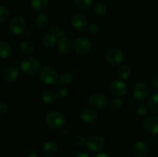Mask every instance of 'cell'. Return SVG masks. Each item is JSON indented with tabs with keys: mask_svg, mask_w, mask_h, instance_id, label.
<instances>
[{
	"mask_svg": "<svg viewBox=\"0 0 158 157\" xmlns=\"http://www.w3.org/2000/svg\"><path fill=\"white\" fill-rule=\"evenodd\" d=\"M66 117L60 111H51L46 116V123L50 129L58 130L64 127L66 125Z\"/></svg>",
	"mask_w": 158,
	"mask_h": 157,
	"instance_id": "obj_1",
	"label": "cell"
},
{
	"mask_svg": "<svg viewBox=\"0 0 158 157\" xmlns=\"http://www.w3.org/2000/svg\"><path fill=\"white\" fill-rule=\"evenodd\" d=\"M40 78L43 83L46 85H54L59 79L56 69L51 66H45L40 69Z\"/></svg>",
	"mask_w": 158,
	"mask_h": 157,
	"instance_id": "obj_2",
	"label": "cell"
},
{
	"mask_svg": "<svg viewBox=\"0 0 158 157\" xmlns=\"http://www.w3.org/2000/svg\"><path fill=\"white\" fill-rule=\"evenodd\" d=\"M20 69L24 74L33 75L40 71V62L33 57L24 58L20 63Z\"/></svg>",
	"mask_w": 158,
	"mask_h": 157,
	"instance_id": "obj_3",
	"label": "cell"
},
{
	"mask_svg": "<svg viewBox=\"0 0 158 157\" xmlns=\"http://www.w3.org/2000/svg\"><path fill=\"white\" fill-rule=\"evenodd\" d=\"M124 53L118 48H110L106 51L105 58L109 64L117 66L121 64L124 60Z\"/></svg>",
	"mask_w": 158,
	"mask_h": 157,
	"instance_id": "obj_4",
	"label": "cell"
},
{
	"mask_svg": "<svg viewBox=\"0 0 158 157\" xmlns=\"http://www.w3.org/2000/svg\"><path fill=\"white\" fill-rule=\"evenodd\" d=\"M26 21L22 15H16L11 19L9 24V29L12 34L15 35H21L25 31Z\"/></svg>",
	"mask_w": 158,
	"mask_h": 157,
	"instance_id": "obj_5",
	"label": "cell"
},
{
	"mask_svg": "<svg viewBox=\"0 0 158 157\" xmlns=\"http://www.w3.org/2000/svg\"><path fill=\"white\" fill-rule=\"evenodd\" d=\"M89 103L94 109L102 110L107 106L108 100L106 95L103 93L95 92L89 96Z\"/></svg>",
	"mask_w": 158,
	"mask_h": 157,
	"instance_id": "obj_6",
	"label": "cell"
},
{
	"mask_svg": "<svg viewBox=\"0 0 158 157\" xmlns=\"http://www.w3.org/2000/svg\"><path fill=\"white\" fill-rule=\"evenodd\" d=\"M74 49L79 55H87L92 49V42L89 38L85 37L79 38L74 43Z\"/></svg>",
	"mask_w": 158,
	"mask_h": 157,
	"instance_id": "obj_7",
	"label": "cell"
},
{
	"mask_svg": "<svg viewBox=\"0 0 158 157\" xmlns=\"http://www.w3.org/2000/svg\"><path fill=\"white\" fill-rule=\"evenodd\" d=\"M86 146L92 152H100L106 146V141L99 135H92L86 140Z\"/></svg>",
	"mask_w": 158,
	"mask_h": 157,
	"instance_id": "obj_8",
	"label": "cell"
},
{
	"mask_svg": "<svg viewBox=\"0 0 158 157\" xmlns=\"http://www.w3.org/2000/svg\"><path fill=\"white\" fill-rule=\"evenodd\" d=\"M71 26L77 32H84L88 26L87 18L83 14H76L71 18Z\"/></svg>",
	"mask_w": 158,
	"mask_h": 157,
	"instance_id": "obj_9",
	"label": "cell"
},
{
	"mask_svg": "<svg viewBox=\"0 0 158 157\" xmlns=\"http://www.w3.org/2000/svg\"><path fill=\"white\" fill-rule=\"evenodd\" d=\"M145 130L152 135H158V116L149 115L143 122Z\"/></svg>",
	"mask_w": 158,
	"mask_h": 157,
	"instance_id": "obj_10",
	"label": "cell"
},
{
	"mask_svg": "<svg viewBox=\"0 0 158 157\" xmlns=\"http://www.w3.org/2000/svg\"><path fill=\"white\" fill-rule=\"evenodd\" d=\"M150 89L149 87L144 83H138L134 86V89H133V93L134 96L137 100L143 101L145 100L149 95Z\"/></svg>",
	"mask_w": 158,
	"mask_h": 157,
	"instance_id": "obj_11",
	"label": "cell"
},
{
	"mask_svg": "<svg viewBox=\"0 0 158 157\" xmlns=\"http://www.w3.org/2000/svg\"><path fill=\"white\" fill-rule=\"evenodd\" d=\"M59 52L63 55H69L73 49V41L67 36H62L57 44Z\"/></svg>",
	"mask_w": 158,
	"mask_h": 157,
	"instance_id": "obj_12",
	"label": "cell"
},
{
	"mask_svg": "<svg viewBox=\"0 0 158 157\" xmlns=\"http://www.w3.org/2000/svg\"><path fill=\"white\" fill-rule=\"evenodd\" d=\"M111 93L115 96H123L127 92V86L122 80H114L110 86Z\"/></svg>",
	"mask_w": 158,
	"mask_h": 157,
	"instance_id": "obj_13",
	"label": "cell"
},
{
	"mask_svg": "<svg viewBox=\"0 0 158 157\" xmlns=\"http://www.w3.org/2000/svg\"><path fill=\"white\" fill-rule=\"evenodd\" d=\"M133 153L137 157H145L148 153L149 147L147 143L143 140H138L135 142L132 147Z\"/></svg>",
	"mask_w": 158,
	"mask_h": 157,
	"instance_id": "obj_14",
	"label": "cell"
},
{
	"mask_svg": "<svg viewBox=\"0 0 158 157\" xmlns=\"http://www.w3.org/2000/svg\"><path fill=\"white\" fill-rule=\"evenodd\" d=\"M19 75V69L15 66H11L6 69L3 73V78L6 82H13L18 78Z\"/></svg>",
	"mask_w": 158,
	"mask_h": 157,
	"instance_id": "obj_15",
	"label": "cell"
},
{
	"mask_svg": "<svg viewBox=\"0 0 158 157\" xmlns=\"http://www.w3.org/2000/svg\"><path fill=\"white\" fill-rule=\"evenodd\" d=\"M81 118L84 123L90 124L94 123L97 119V113L94 109H86L82 112Z\"/></svg>",
	"mask_w": 158,
	"mask_h": 157,
	"instance_id": "obj_16",
	"label": "cell"
},
{
	"mask_svg": "<svg viewBox=\"0 0 158 157\" xmlns=\"http://www.w3.org/2000/svg\"><path fill=\"white\" fill-rule=\"evenodd\" d=\"M12 47L6 41H0V58H7L12 54Z\"/></svg>",
	"mask_w": 158,
	"mask_h": 157,
	"instance_id": "obj_17",
	"label": "cell"
},
{
	"mask_svg": "<svg viewBox=\"0 0 158 157\" xmlns=\"http://www.w3.org/2000/svg\"><path fill=\"white\" fill-rule=\"evenodd\" d=\"M19 49L23 53L26 55H30L34 52L35 49V46L32 42L29 40H23L19 43Z\"/></svg>",
	"mask_w": 158,
	"mask_h": 157,
	"instance_id": "obj_18",
	"label": "cell"
},
{
	"mask_svg": "<svg viewBox=\"0 0 158 157\" xmlns=\"http://www.w3.org/2000/svg\"><path fill=\"white\" fill-rule=\"evenodd\" d=\"M42 42H43V46L47 48H52L53 47L57 42V36L56 34L53 33H48L45 35L43 37L42 39Z\"/></svg>",
	"mask_w": 158,
	"mask_h": 157,
	"instance_id": "obj_19",
	"label": "cell"
},
{
	"mask_svg": "<svg viewBox=\"0 0 158 157\" xmlns=\"http://www.w3.org/2000/svg\"><path fill=\"white\" fill-rule=\"evenodd\" d=\"M35 23L37 28L40 29H44L49 25V19L46 14L40 13L35 18Z\"/></svg>",
	"mask_w": 158,
	"mask_h": 157,
	"instance_id": "obj_20",
	"label": "cell"
},
{
	"mask_svg": "<svg viewBox=\"0 0 158 157\" xmlns=\"http://www.w3.org/2000/svg\"><path fill=\"white\" fill-rule=\"evenodd\" d=\"M148 108L153 113L158 115V92L152 94L149 98Z\"/></svg>",
	"mask_w": 158,
	"mask_h": 157,
	"instance_id": "obj_21",
	"label": "cell"
},
{
	"mask_svg": "<svg viewBox=\"0 0 158 157\" xmlns=\"http://www.w3.org/2000/svg\"><path fill=\"white\" fill-rule=\"evenodd\" d=\"M43 150L46 155H53L58 150V146L52 141H48L43 146Z\"/></svg>",
	"mask_w": 158,
	"mask_h": 157,
	"instance_id": "obj_22",
	"label": "cell"
},
{
	"mask_svg": "<svg viewBox=\"0 0 158 157\" xmlns=\"http://www.w3.org/2000/svg\"><path fill=\"white\" fill-rule=\"evenodd\" d=\"M49 0H31L32 9L38 12H42L48 6Z\"/></svg>",
	"mask_w": 158,
	"mask_h": 157,
	"instance_id": "obj_23",
	"label": "cell"
},
{
	"mask_svg": "<svg viewBox=\"0 0 158 157\" xmlns=\"http://www.w3.org/2000/svg\"><path fill=\"white\" fill-rule=\"evenodd\" d=\"M117 74L118 76L120 77L121 79L127 80L130 78L131 75V69L127 65H121L120 67L117 69Z\"/></svg>",
	"mask_w": 158,
	"mask_h": 157,
	"instance_id": "obj_24",
	"label": "cell"
},
{
	"mask_svg": "<svg viewBox=\"0 0 158 157\" xmlns=\"http://www.w3.org/2000/svg\"><path fill=\"white\" fill-rule=\"evenodd\" d=\"M93 12L97 16L102 17L107 12V7L102 2H97L93 6Z\"/></svg>",
	"mask_w": 158,
	"mask_h": 157,
	"instance_id": "obj_25",
	"label": "cell"
},
{
	"mask_svg": "<svg viewBox=\"0 0 158 157\" xmlns=\"http://www.w3.org/2000/svg\"><path fill=\"white\" fill-rule=\"evenodd\" d=\"M56 95L52 91L46 90L42 94V100L46 104H52L56 100Z\"/></svg>",
	"mask_w": 158,
	"mask_h": 157,
	"instance_id": "obj_26",
	"label": "cell"
},
{
	"mask_svg": "<svg viewBox=\"0 0 158 157\" xmlns=\"http://www.w3.org/2000/svg\"><path fill=\"white\" fill-rule=\"evenodd\" d=\"M148 109L149 108L143 103H138L134 106V112L140 117L146 116L148 113Z\"/></svg>",
	"mask_w": 158,
	"mask_h": 157,
	"instance_id": "obj_27",
	"label": "cell"
},
{
	"mask_svg": "<svg viewBox=\"0 0 158 157\" xmlns=\"http://www.w3.org/2000/svg\"><path fill=\"white\" fill-rule=\"evenodd\" d=\"M59 81L63 86H69L73 81V75L69 72H63L59 77Z\"/></svg>",
	"mask_w": 158,
	"mask_h": 157,
	"instance_id": "obj_28",
	"label": "cell"
},
{
	"mask_svg": "<svg viewBox=\"0 0 158 157\" xmlns=\"http://www.w3.org/2000/svg\"><path fill=\"white\" fill-rule=\"evenodd\" d=\"M76 6L83 10L89 9L92 7L94 0H74Z\"/></svg>",
	"mask_w": 158,
	"mask_h": 157,
	"instance_id": "obj_29",
	"label": "cell"
},
{
	"mask_svg": "<svg viewBox=\"0 0 158 157\" xmlns=\"http://www.w3.org/2000/svg\"><path fill=\"white\" fill-rule=\"evenodd\" d=\"M109 106L111 109L113 110H120L123 106V101L120 98H114L110 100L109 103Z\"/></svg>",
	"mask_w": 158,
	"mask_h": 157,
	"instance_id": "obj_30",
	"label": "cell"
},
{
	"mask_svg": "<svg viewBox=\"0 0 158 157\" xmlns=\"http://www.w3.org/2000/svg\"><path fill=\"white\" fill-rule=\"evenodd\" d=\"M9 11L5 6L0 5V22H4L9 18Z\"/></svg>",
	"mask_w": 158,
	"mask_h": 157,
	"instance_id": "obj_31",
	"label": "cell"
},
{
	"mask_svg": "<svg viewBox=\"0 0 158 157\" xmlns=\"http://www.w3.org/2000/svg\"><path fill=\"white\" fill-rule=\"evenodd\" d=\"M73 142L74 144L77 146H84L86 143V139L84 138V136H83L82 135H79V134H77V135H76L75 136L73 137Z\"/></svg>",
	"mask_w": 158,
	"mask_h": 157,
	"instance_id": "obj_32",
	"label": "cell"
},
{
	"mask_svg": "<svg viewBox=\"0 0 158 157\" xmlns=\"http://www.w3.org/2000/svg\"><path fill=\"white\" fill-rule=\"evenodd\" d=\"M88 32L91 35H96L100 32V27H99L98 25L95 24V23H92V24L88 26Z\"/></svg>",
	"mask_w": 158,
	"mask_h": 157,
	"instance_id": "obj_33",
	"label": "cell"
},
{
	"mask_svg": "<svg viewBox=\"0 0 158 157\" xmlns=\"http://www.w3.org/2000/svg\"><path fill=\"white\" fill-rule=\"evenodd\" d=\"M56 98L58 99H63L66 98L68 95V91L67 89H65V88H60V89L57 90L56 93Z\"/></svg>",
	"mask_w": 158,
	"mask_h": 157,
	"instance_id": "obj_34",
	"label": "cell"
},
{
	"mask_svg": "<svg viewBox=\"0 0 158 157\" xmlns=\"http://www.w3.org/2000/svg\"><path fill=\"white\" fill-rule=\"evenodd\" d=\"M49 29H50V31L53 34L58 33L60 31V28L57 23H52V24L50 25V26H49Z\"/></svg>",
	"mask_w": 158,
	"mask_h": 157,
	"instance_id": "obj_35",
	"label": "cell"
},
{
	"mask_svg": "<svg viewBox=\"0 0 158 157\" xmlns=\"http://www.w3.org/2000/svg\"><path fill=\"white\" fill-rule=\"evenodd\" d=\"M9 111V106L6 103H0V113L5 114Z\"/></svg>",
	"mask_w": 158,
	"mask_h": 157,
	"instance_id": "obj_36",
	"label": "cell"
},
{
	"mask_svg": "<svg viewBox=\"0 0 158 157\" xmlns=\"http://www.w3.org/2000/svg\"><path fill=\"white\" fill-rule=\"evenodd\" d=\"M152 83H153V86H154V88L158 89V75H155V76L153 78Z\"/></svg>",
	"mask_w": 158,
	"mask_h": 157,
	"instance_id": "obj_37",
	"label": "cell"
},
{
	"mask_svg": "<svg viewBox=\"0 0 158 157\" xmlns=\"http://www.w3.org/2000/svg\"><path fill=\"white\" fill-rule=\"evenodd\" d=\"M74 157H90V156H89V155H88L87 153H85V152H78V153H77V155H76Z\"/></svg>",
	"mask_w": 158,
	"mask_h": 157,
	"instance_id": "obj_38",
	"label": "cell"
},
{
	"mask_svg": "<svg viewBox=\"0 0 158 157\" xmlns=\"http://www.w3.org/2000/svg\"><path fill=\"white\" fill-rule=\"evenodd\" d=\"M32 35V33L31 31H29V30H26V31H24V36L26 37V38H31Z\"/></svg>",
	"mask_w": 158,
	"mask_h": 157,
	"instance_id": "obj_39",
	"label": "cell"
},
{
	"mask_svg": "<svg viewBox=\"0 0 158 157\" xmlns=\"http://www.w3.org/2000/svg\"><path fill=\"white\" fill-rule=\"evenodd\" d=\"M60 135L63 137H66L68 135V131L66 129H61V132H60Z\"/></svg>",
	"mask_w": 158,
	"mask_h": 157,
	"instance_id": "obj_40",
	"label": "cell"
},
{
	"mask_svg": "<svg viewBox=\"0 0 158 157\" xmlns=\"http://www.w3.org/2000/svg\"><path fill=\"white\" fill-rule=\"evenodd\" d=\"M96 157H111V156L109 155V154L106 153V152H101V153H99Z\"/></svg>",
	"mask_w": 158,
	"mask_h": 157,
	"instance_id": "obj_41",
	"label": "cell"
},
{
	"mask_svg": "<svg viewBox=\"0 0 158 157\" xmlns=\"http://www.w3.org/2000/svg\"><path fill=\"white\" fill-rule=\"evenodd\" d=\"M26 157H39V156L36 153H34V152H32V153L29 154V155H28Z\"/></svg>",
	"mask_w": 158,
	"mask_h": 157,
	"instance_id": "obj_42",
	"label": "cell"
},
{
	"mask_svg": "<svg viewBox=\"0 0 158 157\" xmlns=\"http://www.w3.org/2000/svg\"><path fill=\"white\" fill-rule=\"evenodd\" d=\"M43 157H52V156L50 155H43Z\"/></svg>",
	"mask_w": 158,
	"mask_h": 157,
	"instance_id": "obj_43",
	"label": "cell"
}]
</instances>
